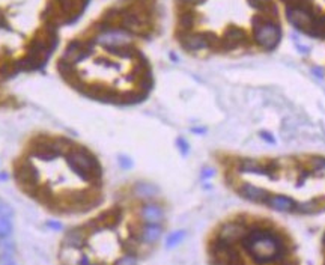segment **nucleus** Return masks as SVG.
Listing matches in <instances>:
<instances>
[{
  "label": "nucleus",
  "instance_id": "1",
  "mask_svg": "<svg viewBox=\"0 0 325 265\" xmlns=\"http://www.w3.org/2000/svg\"><path fill=\"white\" fill-rule=\"evenodd\" d=\"M241 240L244 249L252 255L256 264L282 261L286 256V244L274 231L252 229Z\"/></svg>",
  "mask_w": 325,
  "mask_h": 265
},
{
  "label": "nucleus",
  "instance_id": "2",
  "mask_svg": "<svg viewBox=\"0 0 325 265\" xmlns=\"http://www.w3.org/2000/svg\"><path fill=\"white\" fill-rule=\"evenodd\" d=\"M66 160L71 170L83 181H97L101 176V167L97 158L83 146H69L66 151Z\"/></svg>",
  "mask_w": 325,
  "mask_h": 265
},
{
  "label": "nucleus",
  "instance_id": "3",
  "mask_svg": "<svg viewBox=\"0 0 325 265\" xmlns=\"http://www.w3.org/2000/svg\"><path fill=\"white\" fill-rule=\"evenodd\" d=\"M15 180L26 190H35V187L39 181V172L32 163L21 161L18 166H15Z\"/></svg>",
  "mask_w": 325,
  "mask_h": 265
},
{
  "label": "nucleus",
  "instance_id": "4",
  "mask_svg": "<svg viewBox=\"0 0 325 265\" xmlns=\"http://www.w3.org/2000/svg\"><path fill=\"white\" fill-rule=\"evenodd\" d=\"M255 39L262 49H274L280 39V30L272 23H262L255 29Z\"/></svg>",
  "mask_w": 325,
  "mask_h": 265
},
{
  "label": "nucleus",
  "instance_id": "5",
  "mask_svg": "<svg viewBox=\"0 0 325 265\" xmlns=\"http://www.w3.org/2000/svg\"><path fill=\"white\" fill-rule=\"evenodd\" d=\"M246 229L240 222H229L226 225H223L218 231V238L229 241V243H235L238 240H241L246 235Z\"/></svg>",
  "mask_w": 325,
  "mask_h": 265
},
{
  "label": "nucleus",
  "instance_id": "6",
  "mask_svg": "<svg viewBox=\"0 0 325 265\" xmlns=\"http://www.w3.org/2000/svg\"><path fill=\"white\" fill-rule=\"evenodd\" d=\"M140 217L143 218L145 223H154V225H160V222L164 217V211L160 205L157 203H148L143 205L142 211H140Z\"/></svg>",
  "mask_w": 325,
  "mask_h": 265
},
{
  "label": "nucleus",
  "instance_id": "7",
  "mask_svg": "<svg viewBox=\"0 0 325 265\" xmlns=\"http://www.w3.org/2000/svg\"><path fill=\"white\" fill-rule=\"evenodd\" d=\"M161 234H163V229H161L160 225L146 223L145 228L140 232L138 240H140V243H145V244H154V243H157L160 240Z\"/></svg>",
  "mask_w": 325,
  "mask_h": 265
},
{
  "label": "nucleus",
  "instance_id": "8",
  "mask_svg": "<svg viewBox=\"0 0 325 265\" xmlns=\"http://www.w3.org/2000/svg\"><path fill=\"white\" fill-rule=\"evenodd\" d=\"M86 241V235H84V229H71L69 232H66L65 238H64V247H72V249H81L84 246Z\"/></svg>",
  "mask_w": 325,
  "mask_h": 265
},
{
  "label": "nucleus",
  "instance_id": "9",
  "mask_svg": "<svg viewBox=\"0 0 325 265\" xmlns=\"http://www.w3.org/2000/svg\"><path fill=\"white\" fill-rule=\"evenodd\" d=\"M266 205H269L277 211H294L297 206V203L292 199L286 196H269L266 199Z\"/></svg>",
  "mask_w": 325,
  "mask_h": 265
},
{
  "label": "nucleus",
  "instance_id": "10",
  "mask_svg": "<svg viewBox=\"0 0 325 265\" xmlns=\"http://www.w3.org/2000/svg\"><path fill=\"white\" fill-rule=\"evenodd\" d=\"M241 195L246 199L252 200V202H262V203H266V199L269 198V196L266 195L265 190H262L259 187H255V186H252V184L243 186Z\"/></svg>",
  "mask_w": 325,
  "mask_h": 265
},
{
  "label": "nucleus",
  "instance_id": "11",
  "mask_svg": "<svg viewBox=\"0 0 325 265\" xmlns=\"http://www.w3.org/2000/svg\"><path fill=\"white\" fill-rule=\"evenodd\" d=\"M80 249H72V247H64L61 252V262L64 265H78L83 253L78 252Z\"/></svg>",
  "mask_w": 325,
  "mask_h": 265
},
{
  "label": "nucleus",
  "instance_id": "12",
  "mask_svg": "<svg viewBox=\"0 0 325 265\" xmlns=\"http://www.w3.org/2000/svg\"><path fill=\"white\" fill-rule=\"evenodd\" d=\"M134 193H135L138 198L151 199L154 198V196H157L158 190H157L155 186H152V184H149V183H138V184H135V187H134Z\"/></svg>",
  "mask_w": 325,
  "mask_h": 265
},
{
  "label": "nucleus",
  "instance_id": "13",
  "mask_svg": "<svg viewBox=\"0 0 325 265\" xmlns=\"http://www.w3.org/2000/svg\"><path fill=\"white\" fill-rule=\"evenodd\" d=\"M12 232V225L9 217L0 215V238H6Z\"/></svg>",
  "mask_w": 325,
  "mask_h": 265
},
{
  "label": "nucleus",
  "instance_id": "14",
  "mask_svg": "<svg viewBox=\"0 0 325 265\" xmlns=\"http://www.w3.org/2000/svg\"><path fill=\"white\" fill-rule=\"evenodd\" d=\"M184 237H185V232L184 231H178V232H173L169 238H167V243H166V246L167 247H175L176 244H179L182 240H184Z\"/></svg>",
  "mask_w": 325,
  "mask_h": 265
},
{
  "label": "nucleus",
  "instance_id": "15",
  "mask_svg": "<svg viewBox=\"0 0 325 265\" xmlns=\"http://www.w3.org/2000/svg\"><path fill=\"white\" fill-rule=\"evenodd\" d=\"M115 265H137V261L132 255H125V256L119 258Z\"/></svg>",
  "mask_w": 325,
  "mask_h": 265
},
{
  "label": "nucleus",
  "instance_id": "16",
  "mask_svg": "<svg viewBox=\"0 0 325 265\" xmlns=\"http://www.w3.org/2000/svg\"><path fill=\"white\" fill-rule=\"evenodd\" d=\"M0 215H5V217L12 215V208L6 202H3L2 199H0Z\"/></svg>",
  "mask_w": 325,
  "mask_h": 265
},
{
  "label": "nucleus",
  "instance_id": "17",
  "mask_svg": "<svg viewBox=\"0 0 325 265\" xmlns=\"http://www.w3.org/2000/svg\"><path fill=\"white\" fill-rule=\"evenodd\" d=\"M312 164L316 170H325V158L322 157H315L312 160Z\"/></svg>",
  "mask_w": 325,
  "mask_h": 265
},
{
  "label": "nucleus",
  "instance_id": "18",
  "mask_svg": "<svg viewBox=\"0 0 325 265\" xmlns=\"http://www.w3.org/2000/svg\"><path fill=\"white\" fill-rule=\"evenodd\" d=\"M3 265H17V264H15V262H12V261H6Z\"/></svg>",
  "mask_w": 325,
  "mask_h": 265
},
{
  "label": "nucleus",
  "instance_id": "19",
  "mask_svg": "<svg viewBox=\"0 0 325 265\" xmlns=\"http://www.w3.org/2000/svg\"><path fill=\"white\" fill-rule=\"evenodd\" d=\"M0 240H2V238H0ZM0 243H2V241H0Z\"/></svg>",
  "mask_w": 325,
  "mask_h": 265
}]
</instances>
